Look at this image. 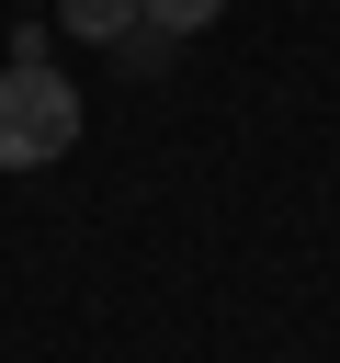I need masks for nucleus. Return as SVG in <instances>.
<instances>
[{
    "instance_id": "nucleus-2",
    "label": "nucleus",
    "mask_w": 340,
    "mask_h": 363,
    "mask_svg": "<svg viewBox=\"0 0 340 363\" xmlns=\"http://www.w3.org/2000/svg\"><path fill=\"white\" fill-rule=\"evenodd\" d=\"M57 23L91 34V45H125V34H136V0H57Z\"/></svg>"
},
{
    "instance_id": "nucleus-1",
    "label": "nucleus",
    "mask_w": 340,
    "mask_h": 363,
    "mask_svg": "<svg viewBox=\"0 0 340 363\" xmlns=\"http://www.w3.org/2000/svg\"><path fill=\"white\" fill-rule=\"evenodd\" d=\"M68 147H79V91L45 57H11L0 68V170H57Z\"/></svg>"
},
{
    "instance_id": "nucleus-3",
    "label": "nucleus",
    "mask_w": 340,
    "mask_h": 363,
    "mask_svg": "<svg viewBox=\"0 0 340 363\" xmlns=\"http://www.w3.org/2000/svg\"><path fill=\"white\" fill-rule=\"evenodd\" d=\"M215 11H227V0H136V23H147V34H204Z\"/></svg>"
}]
</instances>
